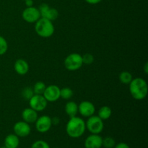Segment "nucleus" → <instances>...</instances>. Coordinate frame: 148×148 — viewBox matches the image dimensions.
I'll return each instance as SVG.
<instances>
[{
  "label": "nucleus",
  "mask_w": 148,
  "mask_h": 148,
  "mask_svg": "<svg viewBox=\"0 0 148 148\" xmlns=\"http://www.w3.org/2000/svg\"><path fill=\"white\" fill-rule=\"evenodd\" d=\"M13 130L14 134L18 137H26L30 134L31 128L28 123L24 121H20L14 124Z\"/></svg>",
  "instance_id": "nucleus-11"
},
{
  "label": "nucleus",
  "mask_w": 148,
  "mask_h": 148,
  "mask_svg": "<svg viewBox=\"0 0 148 148\" xmlns=\"http://www.w3.org/2000/svg\"><path fill=\"white\" fill-rule=\"evenodd\" d=\"M114 148H130V146L125 143H120L119 144L116 145L114 146Z\"/></svg>",
  "instance_id": "nucleus-27"
},
{
  "label": "nucleus",
  "mask_w": 148,
  "mask_h": 148,
  "mask_svg": "<svg viewBox=\"0 0 148 148\" xmlns=\"http://www.w3.org/2000/svg\"><path fill=\"white\" fill-rule=\"evenodd\" d=\"M23 20L28 23H36L40 18L38 9L35 7H26L23 12Z\"/></svg>",
  "instance_id": "nucleus-8"
},
{
  "label": "nucleus",
  "mask_w": 148,
  "mask_h": 148,
  "mask_svg": "<svg viewBox=\"0 0 148 148\" xmlns=\"http://www.w3.org/2000/svg\"><path fill=\"white\" fill-rule=\"evenodd\" d=\"M64 66L69 71H77L83 65L82 57L77 53H72L68 55L64 59Z\"/></svg>",
  "instance_id": "nucleus-4"
},
{
  "label": "nucleus",
  "mask_w": 148,
  "mask_h": 148,
  "mask_svg": "<svg viewBox=\"0 0 148 148\" xmlns=\"http://www.w3.org/2000/svg\"><path fill=\"white\" fill-rule=\"evenodd\" d=\"M35 124H36V130L38 132L46 133L49 132L51 128V118L46 115L41 116L37 119Z\"/></svg>",
  "instance_id": "nucleus-9"
},
{
  "label": "nucleus",
  "mask_w": 148,
  "mask_h": 148,
  "mask_svg": "<svg viewBox=\"0 0 148 148\" xmlns=\"http://www.w3.org/2000/svg\"><path fill=\"white\" fill-rule=\"evenodd\" d=\"M85 1L90 4H97L101 2L102 0H85Z\"/></svg>",
  "instance_id": "nucleus-28"
},
{
  "label": "nucleus",
  "mask_w": 148,
  "mask_h": 148,
  "mask_svg": "<svg viewBox=\"0 0 148 148\" xmlns=\"http://www.w3.org/2000/svg\"><path fill=\"white\" fill-rule=\"evenodd\" d=\"M8 50V43L3 36H0V56L5 54Z\"/></svg>",
  "instance_id": "nucleus-23"
},
{
  "label": "nucleus",
  "mask_w": 148,
  "mask_h": 148,
  "mask_svg": "<svg viewBox=\"0 0 148 148\" xmlns=\"http://www.w3.org/2000/svg\"><path fill=\"white\" fill-rule=\"evenodd\" d=\"M35 31L40 37L47 38L53 36L55 27L52 21L44 17H40L35 23Z\"/></svg>",
  "instance_id": "nucleus-3"
},
{
  "label": "nucleus",
  "mask_w": 148,
  "mask_h": 148,
  "mask_svg": "<svg viewBox=\"0 0 148 148\" xmlns=\"http://www.w3.org/2000/svg\"><path fill=\"white\" fill-rule=\"evenodd\" d=\"M86 129L91 133L94 134H99L103 132L104 129L103 121L98 116L92 115L88 117V120L85 122Z\"/></svg>",
  "instance_id": "nucleus-5"
},
{
  "label": "nucleus",
  "mask_w": 148,
  "mask_h": 148,
  "mask_svg": "<svg viewBox=\"0 0 148 148\" xmlns=\"http://www.w3.org/2000/svg\"><path fill=\"white\" fill-rule=\"evenodd\" d=\"M119 78L120 82L122 84H124V85H129L133 79L132 74L130 72H127V71L121 72L119 74Z\"/></svg>",
  "instance_id": "nucleus-19"
},
{
  "label": "nucleus",
  "mask_w": 148,
  "mask_h": 148,
  "mask_svg": "<svg viewBox=\"0 0 148 148\" xmlns=\"http://www.w3.org/2000/svg\"><path fill=\"white\" fill-rule=\"evenodd\" d=\"M25 5L27 6V7H33V0H25Z\"/></svg>",
  "instance_id": "nucleus-30"
},
{
  "label": "nucleus",
  "mask_w": 148,
  "mask_h": 148,
  "mask_svg": "<svg viewBox=\"0 0 148 148\" xmlns=\"http://www.w3.org/2000/svg\"><path fill=\"white\" fill-rule=\"evenodd\" d=\"M33 95H34V92H33V88L30 87H26L22 91V96L25 100L29 101Z\"/></svg>",
  "instance_id": "nucleus-24"
},
{
  "label": "nucleus",
  "mask_w": 148,
  "mask_h": 148,
  "mask_svg": "<svg viewBox=\"0 0 148 148\" xmlns=\"http://www.w3.org/2000/svg\"><path fill=\"white\" fill-rule=\"evenodd\" d=\"M0 148H7L5 147V146H3V147H0Z\"/></svg>",
  "instance_id": "nucleus-32"
},
{
  "label": "nucleus",
  "mask_w": 148,
  "mask_h": 148,
  "mask_svg": "<svg viewBox=\"0 0 148 148\" xmlns=\"http://www.w3.org/2000/svg\"><path fill=\"white\" fill-rule=\"evenodd\" d=\"M82 62H83V64H91L93 63L94 62V56H92L90 53H85L83 56H82Z\"/></svg>",
  "instance_id": "nucleus-26"
},
{
  "label": "nucleus",
  "mask_w": 148,
  "mask_h": 148,
  "mask_svg": "<svg viewBox=\"0 0 148 148\" xmlns=\"http://www.w3.org/2000/svg\"><path fill=\"white\" fill-rule=\"evenodd\" d=\"M78 113H79L82 116L88 118L95 114V107L94 104L90 101H82L78 105Z\"/></svg>",
  "instance_id": "nucleus-12"
},
{
  "label": "nucleus",
  "mask_w": 148,
  "mask_h": 148,
  "mask_svg": "<svg viewBox=\"0 0 148 148\" xmlns=\"http://www.w3.org/2000/svg\"><path fill=\"white\" fill-rule=\"evenodd\" d=\"M116 145V142L111 137H106L103 139L102 146L105 148H114Z\"/></svg>",
  "instance_id": "nucleus-22"
},
{
  "label": "nucleus",
  "mask_w": 148,
  "mask_h": 148,
  "mask_svg": "<svg viewBox=\"0 0 148 148\" xmlns=\"http://www.w3.org/2000/svg\"><path fill=\"white\" fill-rule=\"evenodd\" d=\"M130 92L133 98L141 101L147 97L148 92L147 83L143 78L137 77L132 79L130 84Z\"/></svg>",
  "instance_id": "nucleus-2"
},
{
  "label": "nucleus",
  "mask_w": 148,
  "mask_h": 148,
  "mask_svg": "<svg viewBox=\"0 0 148 148\" xmlns=\"http://www.w3.org/2000/svg\"><path fill=\"white\" fill-rule=\"evenodd\" d=\"M85 130V121L77 116L70 118L66 125V134L72 138H79L82 137Z\"/></svg>",
  "instance_id": "nucleus-1"
},
{
  "label": "nucleus",
  "mask_w": 148,
  "mask_h": 148,
  "mask_svg": "<svg viewBox=\"0 0 148 148\" xmlns=\"http://www.w3.org/2000/svg\"><path fill=\"white\" fill-rule=\"evenodd\" d=\"M20 145L19 137L14 134H10L5 137L4 146L7 148H17Z\"/></svg>",
  "instance_id": "nucleus-16"
},
{
  "label": "nucleus",
  "mask_w": 148,
  "mask_h": 148,
  "mask_svg": "<svg viewBox=\"0 0 148 148\" xmlns=\"http://www.w3.org/2000/svg\"><path fill=\"white\" fill-rule=\"evenodd\" d=\"M15 72L20 75H25L29 71V64L23 59H17L14 64Z\"/></svg>",
  "instance_id": "nucleus-15"
},
{
  "label": "nucleus",
  "mask_w": 148,
  "mask_h": 148,
  "mask_svg": "<svg viewBox=\"0 0 148 148\" xmlns=\"http://www.w3.org/2000/svg\"><path fill=\"white\" fill-rule=\"evenodd\" d=\"M43 95L48 102H56L60 98V88L55 85L46 86Z\"/></svg>",
  "instance_id": "nucleus-10"
},
{
  "label": "nucleus",
  "mask_w": 148,
  "mask_h": 148,
  "mask_svg": "<svg viewBox=\"0 0 148 148\" xmlns=\"http://www.w3.org/2000/svg\"><path fill=\"white\" fill-rule=\"evenodd\" d=\"M22 118L23 120L28 124L35 123L38 118V112L31 108H26L22 112Z\"/></svg>",
  "instance_id": "nucleus-14"
},
{
  "label": "nucleus",
  "mask_w": 148,
  "mask_h": 148,
  "mask_svg": "<svg viewBox=\"0 0 148 148\" xmlns=\"http://www.w3.org/2000/svg\"><path fill=\"white\" fill-rule=\"evenodd\" d=\"M30 108H33L37 112L44 111L48 105V101L43 97V95H36L34 94L29 100Z\"/></svg>",
  "instance_id": "nucleus-6"
},
{
  "label": "nucleus",
  "mask_w": 148,
  "mask_h": 148,
  "mask_svg": "<svg viewBox=\"0 0 148 148\" xmlns=\"http://www.w3.org/2000/svg\"><path fill=\"white\" fill-rule=\"evenodd\" d=\"M73 90L69 88H63L60 89V98L64 100H69L73 96Z\"/></svg>",
  "instance_id": "nucleus-21"
},
{
  "label": "nucleus",
  "mask_w": 148,
  "mask_h": 148,
  "mask_svg": "<svg viewBox=\"0 0 148 148\" xmlns=\"http://www.w3.org/2000/svg\"><path fill=\"white\" fill-rule=\"evenodd\" d=\"M143 69H144L145 73V74L148 73V63H147V62H146V63H145V64Z\"/></svg>",
  "instance_id": "nucleus-31"
},
{
  "label": "nucleus",
  "mask_w": 148,
  "mask_h": 148,
  "mask_svg": "<svg viewBox=\"0 0 148 148\" xmlns=\"http://www.w3.org/2000/svg\"><path fill=\"white\" fill-rule=\"evenodd\" d=\"M23 1H25V0H23Z\"/></svg>",
  "instance_id": "nucleus-34"
},
{
  "label": "nucleus",
  "mask_w": 148,
  "mask_h": 148,
  "mask_svg": "<svg viewBox=\"0 0 148 148\" xmlns=\"http://www.w3.org/2000/svg\"><path fill=\"white\" fill-rule=\"evenodd\" d=\"M46 85L42 81H38V82H36L34 85H33V92L34 94L36 95H43V92H44L45 90H46Z\"/></svg>",
  "instance_id": "nucleus-20"
},
{
  "label": "nucleus",
  "mask_w": 148,
  "mask_h": 148,
  "mask_svg": "<svg viewBox=\"0 0 148 148\" xmlns=\"http://www.w3.org/2000/svg\"><path fill=\"white\" fill-rule=\"evenodd\" d=\"M60 121L58 117H53V119H51V122H52V125H58Z\"/></svg>",
  "instance_id": "nucleus-29"
},
{
  "label": "nucleus",
  "mask_w": 148,
  "mask_h": 148,
  "mask_svg": "<svg viewBox=\"0 0 148 148\" xmlns=\"http://www.w3.org/2000/svg\"><path fill=\"white\" fill-rule=\"evenodd\" d=\"M54 148H59V147H54Z\"/></svg>",
  "instance_id": "nucleus-33"
},
{
  "label": "nucleus",
  "mask_w": 148,
  "mask_h": 148,
  "mask_svg": "<svg viewBox=\"0 0 148 148\" xmlns=\"http://www.w3.org/2000/svg\"><path fill=\"white\" fill-rule=\"evenodd\" d=\"M31 148H50V146L43 140H37L33 143Z\"/></svg>",
  "instance_id": "nucleus-25"
},
{
  "label": "nucleus",
  "mask_w": 148,
  "mask_h": 148,
  "mask_svg": "<svg viewBox=\"0 0 148 148\" xmlns=\"http://www.w3.org/2000/svg\"><path fill=\"white\" fill-rule=\"evenodd\" d=\"M65 113L69 116V118L76 116L78 114V105L75 101H69L66 103L64 107Z\"/></svg>",
  "instance_id": "nucleus-17"
},
{
  "label": "nucleus",
  "mask_w": 148,
  "mask_h": 148,
  "mask_svg": "<svg viewBox=\"0 0 148 148\" xmlns=\"http://www.w3.org/2000/svg\"><path fill=\"white\" fill-rule=\"evenodd\" d=\"M103 138L99 134H92L88 136L85 140V148H101Z\"/></svg>",
  "instance_id": "nucleus-13"
},
{
  "label": "nucleus",
  "mask_w": 148,
  "mask_h": 148,
  "mask_svg": "<svg viewBox=\"0 0 148 148\" xmlns=\"http://www.w3.org/2000/svg\"><path fill=\"white\" fill-rule=\"evenodd\" d=\"M40 17H44L51 21L56 20L59 17V12L56 9L51 7L47 4L43 3L40 5L38 8Z\"/></svg>",
  "instance_id": "nucleus-7"
},
{
  "label": "nucleus",
  "mask_w": 148,
  "mask_h": 148,
  "mask_svg": "<svg viewBox=\"0 0 148 148\" xmlns=\"http://www.w3.org/2000/svg\"><path fill=\"white\" fill-rule=\"evenodd\" d=\"M112 115V110L109 106H104L101 107L98 111V116L101 118L103 121L108 120Z\"/></svg>",
  "instance_id": "nucleus-18"
}]
</instances>
